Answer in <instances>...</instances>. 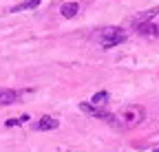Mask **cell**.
Returning a JSON list of instances; mask_svg holds the SVG:
<instances>
[{
    "mask_svg": "<svg viewBox=\"0 0 159 152\" xmlns=\"http://www.w3.org/2000/svg\"><path fill=\"white\" fill-rule=\"evenodd\" d=\"M126 31L124 29H119V27H104V29H99L95 35H93V40L102 46V49H113L117 44H122L126 42Z\"/></svg>",
    "mask_w": 159,
    "mask_h": 152,
    "instance_id": "obj_1",
    "label": "cell"
},
{
    "mask_svg": "<svg viewBox=\"0 0 159 152\" xmlns=\"http://www.w3.org/2000/svg\"><path fill=\"white\" fill-rule=\"evenodd\" d=\"M115 119H117V126H122V128H135L144 121V108L142 106H124L115 115Z\"/></svg>",
    "mask_w": 159,
    "mask_h": 152,
    "instance_id": "obj_2",
    "label": "cell"
},
{
    "mask_svg": "<svg viewBox=\"0 0 159 152\" xmlns=\"http://www.w3.org/2000/svg\"><path fill=\"white\" fill-rule=\"evenodd\" d=\"M80 110L86 112V115H91V117H95V119H102V121H108V124H115V126H117L115 115H111L108 110L99 108V106H93V104H89V102H82V104H80Z\"/></svg>",
    "mask_w": 159,
    "mask_h": 152,
    "instance_id": "obj_3",
    "label": "cell"
},
{
    "mask_svg": "<svg viewBox=\"0 0 159 152\" xmlns=\"http://www.w3.org/2000/svg\"><path fill=\"white\" fill-rule=\"evenodd\" d=\"M159 13V7H152V9H148V11H142V13H137L133 20H130V24L137 29V27H142V24H148L152 18Z\"/></svg>",
    "mask_w": 159,
    "mask_h": 152,
    "instance_id": "obj_4",
    "label": "cell"
},
{
    "mask_svg": "<svg viewBox=\"0 0 159 152\" xmlns=\"http://www.w3.org/2000/svg\"><path fill=\"white\" fill-rule=\"evenodd\" d=\"M57 126H60V121H57L55 117L44 115V117H40V119L33 124V130H38V132H44V130H55Z\"/></svg>",
    "mask_w": 159,
    "mask_h": 152,
    "instance_id": "obj_5",
    "label": "cell"
},
{
    "mask_svg": "<svg viewBox=\"0 0 159 152\" xmlns=\"http://www.w3.org/2000/svg\"><path fill=\"white\" fill-rule=\"evenodd\" d=\"M20 99V93L11 88H0V106H11Z\"/></svg>",
    "mask_w": 159,
    "mask_h": 152,
    "instance_id": "obj_6",
    "label": "cell"
},
{
    "mask_svg": "<svg viewBox=\"0 0 159 152\" xmlns=\"http://www.w3.org/2000/svg\"><path fill=\"white\" fill-rule=\"evenodd\" d=\"M77 11H80V5H77V2H64L62 7H60V13H62V18H66V20L75 18Z\"/></svg>",
    "mask_w": 159,
    "mask_h": 152,
    "instance_id": "obj_7",
    "label": "cell"
},
{
    "mask_svg": "<svg viewBox=\"0 0 159 152\" xmlns=\"http://www.w3.org/2000/svg\"><path fill=\"white\" fill-rule=\"evenodd\" d=\"M137 33L139 35H144V37H157L159 35V27L148 22V24H142V27H137Z\"/></svg>",
    "mask_w": 159,
    "mask_h": 152,
    "instance_id": "obj_8",
    "label": "cell"
},
{
    "mask_svg": "<svg viewBox=\"0 0 159 152\" xmlns=\"http://www.w3.org/2000/svg\"><path fill=\"white\" fill-rule=\"evenodd\" d=\"M35 7H40V0H25V2L11 7V13H20V11H27V9H35Z\"/></svg>",
    "mask_w": 159,
    "mask_h": 152,
    "instance_id": "obj_9",
    "label": "cell"
},
{
    "mask_svg": "<svg viewBox=\"0 0 159 152\" xmlns=\"http://www.w3.org/2000/svg\"><path fill=\"white\" fill-rule=\"evenodd\" d=\"M108 97H111V95H108L106 90H99V93H95L93 97H91V104L102 108V106H106V104H108Z\"/></svg>",
    "mask_w": 159,
    "mask_h": 152,
    "instance_id": "obj_10",
    "label": "cell"
},
{
    "mask_svg": "<svg viewBox=\"0 0 159 152\" xmlns=\"http://www.w3.org/2000/svg\"><path fill=\"white\" fill-rule=\"evenodd\" d=\"M29 119H31L29 115H20V117H16V119H9L7 126H9V128H11V126H20V124H27Z\"/></svg>",
    "mask_w": 159,
    "mask_h": 152,
    "instance_id": "obj_11",
    "label": "cell"
},
{
    "mask_svg": "<svg viewBox=\"0 0 159 152\" xmlns=\"http://www.w3.org/2000/svg\"><path fill=\"white\" fill-rule=\"evenodd\" d=\"M152 152H159V148H157V150H152Z\"/></svg>",
    "mask_w": 159,
    "mask_h": 152,
    "instance_id": "obj_12",
    "label": "cell"
}]
</instances>
